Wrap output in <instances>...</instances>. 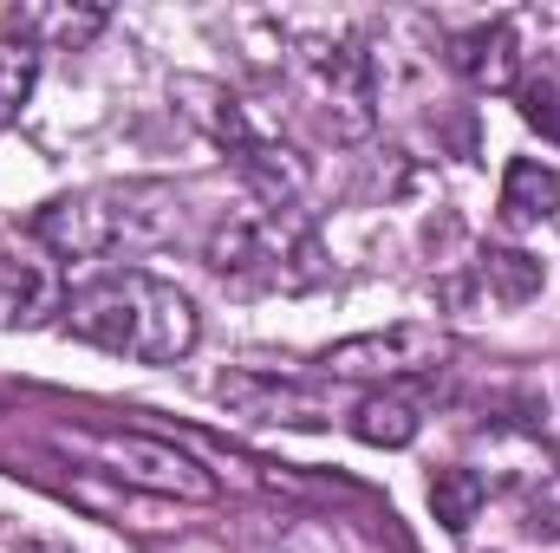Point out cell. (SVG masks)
Instances as JSON below:
<instances>
[{
	"label": "cell",
	"instance_id": "1",
	"mask_svg": "<svg viewBox=\"0 0 560 553\" xmlns=\"http://www.w3.org/2000/svg\"><path fill=\"white\" fill-rule=\"evenodd\" d=\"M66 332L98 345V352H118V358H143V365H176L196 352V306L189 293H176L170 280L156 274H105L92 286H79L66 306Z\"/></svg>",
	"mask_w": 560,
	"mask_h": 553
},
{
	"label": "cell",
	"instance_id": "2",
	"mask_svg": "<svg viewBox=\"0 0 560 553\" xmlns=\"http://www.w3.org/2000/svg\"><path fill=\"white\" fill-rule=\"evenodd\" d=\"M209 268L229 280V286H242V293H306V286H319V280L332 274L319 235H313L293 209H275V215L215 228Z\"/></svg>",
	"mask_w": 560,
	"mask_h": 553
},
{
	"label": "cell",
	"instance_id": "3",
	"mask_svg": "<svg viewBox=\"0 0 560 553\" xmlns=\"http://www.w3.org/2000/svg\"><path fill=\"white\" fill-rule=\"evenodd\" d=\"M52 443L72 449V456H92L105 475L131 482L143 495H170V502H215V495H222L215 475H209L196 456H183L176 443L143 436V430H66V436H52Z\"/></svg>",
	"mask_w": 560,
	"mask_h": 553
},
{
	"label": "cell",
	"instance_id": "4",
	"mask_svg": "<svg viewBox=\"0 0 560 553\" xmlns=\"http://www.w3.org/2000/svg\"><path fill=\"white\" fill-rule=\"evenodd\" d=\"M443 358H450V339L436 326H385V332H359V339L332 345L319 365L332 378H418Z\"/></svg>",
	"mask_w": 560,
	"mask_h": 553
},
{
	"label": "cell",
	"instance_id": "5",
	"mask_svg": "<svg viewBox=\"0 0 560 553\" xmlns=\"http://www.w3.org/2000/svg\"><path fill=\"white\" fill-rule=\"evenodd\" d=\"M125 228H131V215H125L112 196H59V202H46V209L33 215V235H39L52 255H66V261H98V255H112V248L125 242Z\"/></svg>",
	"mask_w": 560,
	"mask_h": 553
},
{
	"label": "cell",
	"instance_id": "6",
	"mask_svg": "<svg viewBox=\"0 0 560 553\" xmlns=\"http://www.w3.org/2000/svg\"><path fill=\"white\" fill-rule=\"evenodd\" d=\"M313 85H319L332 138H365L372 131V59L352 39H319L313 46Z\"/></svg>",
	"mask_w": 560,
	"mask_h": 553
},
{
	"label": "cell",
	"instance_id": "7",
	"mask_svg": "<svg viewBox=\"0 0 560 553\" xmlns=\"http://www.w3.org/2000/svg\"><path fill=\"white\" fill-rule=\"evenodd\" d=\"M222 404H235L242 416H261V423H287V430H319L332 423V404L300 391V385H275V378H255V372H229L209 385Z\"/></svg>",
	"mask_w": 560,
	"mask_h": 553
},
{
	"label": "cell",
	"instance_id": "8",
	"mask_svg": "<svg viewBox=\"0 0 560 553\" xmlns=\"http://www.w3.org/2000/svg\"><path fill=\"white\" fill-rule=\"evenodd\" d=\"M170 98L183 105V118H189V125H202L209 138L229 150V156H242V150L268 143L255 125H248V111L235 105V92H229V85H215V79H196V72H183V79H170Z\"/></svg>",
	"mask_w": 560,
	"mask_h": 553
},
{
	"label": "cell",
	"instance_id": "9",
	"mask_svg": "<svg viewBox=\"0 0 560 553\" xmlns=\"http://www.w3.org/2000/svg\"><path fill=\"white\" fill-rule=\"evenodd\" d=\"M450 66L476 85V92H509L515 85V26L509 20H489V26H469L450 39Z\"/></svg>",
	"mask_w": 560,
	"mask_h": 553
},
{
	"label": "cell",
	"instance_id": "10",
	"mask_svg": "<svg viewBox=\"0 0 560 553\" xmlns=\"http://www.w3.org/2000/svg\"><path fill=\"white\" fill-rule=\"evenodd\" d=\"M235 169H242V183L261 196L268 215H275V209H293L300 189H306V163H300L293 150H280V143H255V150H242Z\"/></svg>",
	"mask_w": 560,
	"mask_h": 553
},
{
	"label": "cell",
	"instance_id": "11",
	"mask_svg": "<svg viewBox=\"0 0 560 553\" xmlns=\"http://www.w3.org/2000/svg\"><path fill=\"white\" fill-rule=\"evenodd\" d=\"M105 26V7H13L7 13V33L39 46V39H59V46H79Z\"/></svg>",
	"mask_w": 560,
	"mask_h": 553
},
{
	"label": "cell",
	"instance_id": "12",
	"mask_svg": "<svg viewBox=\"0 0 560 553\" xmlns=\"http://www.w3.org/2000/svg\"><path fill=\"white\" fill-rule=\"evenodd\" d=\"M560 209V176L535 156H515L509 176H502V215L509 222H548Z\"/></svg>",
	"mask_w": 560,
	"mask_h": 553
},
{
	"label": "cell",
	"instance_id": "13",
	"mask_svg": "<svg viewBox=\"0 0 560 553\" xmlns=\"http://www.w3.org/2000/svg\"><path fill=\"white\" fill-rule=\"evenodd\" d=\"M352 436H359V443H372V449H405V443L418 436V404L372 391V398L352 411Z\"/></svg>",
	"mask_w": 560,
	"mask_h": 553
},
{
	"label": "cell",
	"instance_id": "14",
	"mask_svg": "<svg viewBox=\"0 0 560 553\" xmlns=\"http://www.w3.org/2000/svg\"><path fill=\"white\" fill-rule=\"evenodd\" d=\"M482 502H489V489H482L476 469H436V475H430V515H436L450 534H463V528L482 515Z\"/></svg>",
	"mask_w": 560,
	"mask_h": 553
},
{
	"label": "cell",
	"instance_id": "15",
	"mask_svg": "<svg viewBox=\"0 0 560 553\" xmlns=\"http://www.w3.org/2000/svg\"><path fill=\"white\" fill-rule=\"evenodd\" d=\"M52 313V280L26 261H0V326H33Z\"/></svg>",
	"mask_w": 560,
	"mask_h": 553
},
{
	"label": "cell",
	"instance_id": "16",
	"mask_svg": "<svg viewBox=\"0 0 560 553\" xmlns=\"http://www.w3.org/2000/svg\"><path fill=\"white\" fill-rule=\"evenodd\" d=\"M541 261L535 255H522V248H489L482 255V286L502 299V306H528L535 293H541Z\"/></svg>",
	"mask_w": 560,
	"mask_h": 553
},
{
	"label": "cell",
	"instance_id": "17",
	"mask_svg": "<svg viewBox=\"0 0 560 553\" xmlns=\"http://www.w3.org/2000/svg\"><path fill=\"white\" fill-rule=\"evenodd\" d=\"M33 85H39V46L0 33V118H13L33 98Z\"/></svg>",
	"mask_w": 560,
	"mask_h": 553
},
{
	"label": "cell",
	"instance_id": "18",
	"mask_svg": "<svg viewBox=\"0 0 560 553\" xmlns=\"http://www.w3.org/2000/svg\"><path fill=\"white\" fill-rule=\"evenodd\" d=\"M515 98H522V118H528V131H541L548 143H560V85H555V79H528Z\"/></svg>",
	"mask_w": 560,
	"mask_h": 553
},
{
	"label": "cell",
	"instance_id": "19",
	"mask_svg": "<svg viewBox=\"0 0 560 553\" xmlns=\"http://www.w3.org/2000/svg\"><path fill=\"white\" fill-rule=\"evenodd\" d=\"M522 528H528L535 541H560V515H555V508H528V521H522Z\"/></svg>",
	"mask_w": 560,
	"mask_h": 553
},
{
	"label": "cell",
	"instance_id": "20",
	"mask_svg": "<svg viewBox=\"0 0 560 553\" xmlns=\"http://www.w3.org/2000/svg\"><path fill=\"white\" fill-rule=\"evenodd\" d=\"M13 553H59V548H33V541H26V548H13Z\"/></svg>",
	"mask_w": 560,
	"mask_h": 553
}]
</instances>
